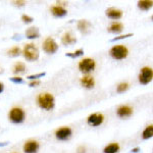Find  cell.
I'll return each mask as SVG.
<instances>
[{
	"instance_id": "cell-4",
	"label": "cell",
	"mask_w": 153,
	"mask_h": 153,
	"mask_svg": "<svg viewBox=\"0 0 153 153\" xmlns=\"http://www.w3.org/2000/svg\"><path fill=\"white\" fill-rule=\"evenodd\" d=\"M26 113H25L24 109H22L21 107H13L9 111V120L14 124H21L24 122Z\"/></svg>"
},
{
	"instance_id": "cell-34",
	"label": "cell",
	"mask_w": 153,
	"mask_h": 153,
	"mask_svg": "<svg viewBox=\"0 0 153 153\" xmlns=\"http://www.w3.org/2000/svg\"><path fill=\"white\" fill-rule=\"evenodd\" d=\"M138 150H139V148H135V149H133V151H134V152H138Z\"/></svg>"
},
{
	"instance_id": "cell-22",
	"label": "cell",
	"mask_w": 153,
	"mask_h": 153,
	"mask_svg": "<svg viewBox=\"0 0 153 153\" xmlns=\"http://www.w3.org/2000/svg\"><path fill=\"white\" fill-rule=\"evenodd\" d=\"M25 70H26V65H25V63L21 62V61H19V62H16V65L13 66V73L14 74H21V73H24Z\"/></svg>"
},
{
	"instance_id": "cell-29",
	"label": "cell",
	"mask_w": 153,
	"mask_h": 153,
	"mask_svg": "<svg viewBox=\"0 0 153 153\" xmlns=\"http://www.w3.org/2000/svg\"><path fill=\"white\" fill-rule=\"evenodd\" d=\"M41 82L39 80H34V81H32V82H30L29 86L30 87H37V86H39Z\"/></svg>"
},
{
	"instance_id": "cell-8",
	"label": "cell",
	"mask_w": 153,
	"mask_h": 153,
	"mask_svg": "<svg viewBox=\"0 0 153 153\" xmlns=\"http://www.w3.org/2000/svg\"><path fill=\"white\" fill-rule=\"evenodd\" d=\"M71 134H73V131H71V128L68 127H62L59 128L58 130H56L55 132V137L57 140H60V141H65V140L70 139L71 137Z\"/></svg>"
},
{
	"instance_id": "cell-31",
	"label": "cell",
	"mask_w": 153,
	"mask_h": 153,
	"mask_svg": "<svg viewBox=\"0 0 153 153\" xmlns=\"http://www.w3.org/2000/svg\"><path fill=\"white\" fill-rule=\"evenodd\" d=\"M13 3L16 4V5H18V6H23V5L26 4V2H25V1H14Z\"/></svg>"
},
{
	"instance_id": "cell-11",
	"label": "cell",
	"mask_w": 153,
	"mask_h": 153,
	"mask_svg": "<svg viewBox=\"0 0 153 153\" xmlns=\"http://www.w3.org/2000/svg\"><path fill=\"white\" fill-rule=\"evenodd\" d=\"M133 108L129 105H122L117 108V113L120 117H129L133 114Z\"/></svg>"
},
{
	"instance_id": "cell-16",
	"label": "cell",
	"mask_w": 153,
	"mask_h": 153,
	"mask_svg": "<svg viewBox=\"0 0 153 153\" xmlns=\"http://www.w3.org/2000/svg\"><path fill=\"white\" fill-rule=\"evenodd\" d=\"M51 12L54 16H58V18H61V16H65L66 14V9L63 8L62 6L60 5H55V6H52L50 8Z\"/></svg>"
},
{
	"instance_id": "cell-6",
	"label": "cell",
	"mask_w": 153,
	"mask_h": 153,
	"mask_svg": "<svg viewBox=\"0 0 153 153\" xmlns=\"http://www.w3.org/2000/svg\"><path fill=\"white\" fill-rule=\"evenodd\" d=\"M153 78V71L149 66H144L140 71L139 75V82L142 85H147L152 81Z\"/></svg>"
},
{
	"instance_id": "cell-15",
	"label": "cell",
	"mask_w": 153,
	"mask_h": 153,
	"mask_svg": "<svg viewBox=\"0 0 153 153\" xmlns=\"http://www.w3.org/2000/svg\"><path fill=\"white\" fill-rule=\"evenodd\" d=\"M61 42H62V44H65V45H71V44L76 43V38L71 33V32H68V33L63 34L62 38H61Z\"/></svg>"
},
{
	"instance_id": "cell-33",
	"label": "cell",
	"mask_w": 153,
	"mask_h": 153,
	"mask_svg": "<svg viewBox=\"0 0 153 153\" xmlns=\"http://www.w3.org/2000/svg\"><path fill=\"white\" fill-rule=\"evenodd\" d=\"M4 90V85L2 83H0V93H2Z\"/></svg>"
},
{
	"instance_id": "cell-2",
	"label": "cell",
	"mask_w": 153,
	"mask_h": 153,
	"mask_svg": "<svg viewBox=\"0 0 153 153\" xmlns=\"http://www.w3.org/2000/svg\"><path fill=\"white\" fill-rule=\"evenodd\" d=\"M23 54L25 58L30 61H35L39 58V50L37 48V46L33 43L26 44L24 46Z\"/></svg>"
},
{
	"instance_id": "cell-5",
	"label": "cell",
	"mask_w": 153,
	"mask_h": 153,
	"mask_svg": "<svg viewBox=\"0 0 153 153\" xmlns=\"http://www.w3.org/2000/svg\"><path fill=\"white\" fill-rule=\"evenodd\" d=\"M79 70L84 74H89L95 68L96 63L95 60L92 58H84L79 62Z\"/></svg>"
},
{
	"instance_id": "cell-27",
	"label": "cell",
	"mask_w": 153,
	"mask_h": 153,
	"mask_svg": "<svg viewBox=\"0 0 153 153\" xmlns=\"http://www.w3.org/2000/svg\"><path fill=\"white\" fill-rule=\"evenodd\" d=\"M46 75V73H40V74H37V75H32V76H29L28 79H31V80H36V79L40 78V76H44Z\"/></svg>"
},
{
	"instance_id": "cell-26",
	"label": "cell",
	"mask_w": 153,
	"mask_h": 153,
	"mask_svg": "<svg viewBox=\"0 0 153 153\" xmlns=\"http://www.w3.org/2000/svg\"><path fill=\"white\" fill-rule=\"evenodd\" d=\"M22 21H23L24 23L30 24V23H32V22H33V18L27 16V14H24V16H22Z\"/></svg>"
},
{
	"instance_id": "cell-3",
	"label": "cell",
	"mask_w": 153,
	"mask_h": 153,
	"mask_svg": "<svg viewBox=\"0 0 153 153\" xmlns=\"http://www.w3.org/2000/svg\"><path fill=\"white\" fill-rule=\"evenodd\" d=\"M110 56L112 58L117 59V60H122V59H125L129 55V49L126 47L123 44H120V45H115L110 49L109 51Z\"/></svg>"
},
{
	"instance_id": "cell-10",
	"label": "cell",
	"mask_w": 153,
	"mask_h": 153,
	"mask_svg": "<svg viewBox=\"0 0 153 153\" xmlns=\"http://www.w3.org/2000/svg\"><path fill=\"white\" fill-rule=\"evenodd\" d=\"M40 144L39 142L35 141V140H30L27 141L24 145V151L25 153H37V151L39 150Z\"/></svg>"
},
{
	"instance_id": "cell-18",
	"label": "cell",
	"mask_w": 153,
	"mask_h": 153,
	"mask_svg": "<svg viewBox=\"0 0 153 153\" xmlns=\"http://www.w3.org/2000/svg\"><path fill=\"white\" fill-rule=\"evenodd\" d=\"M120 145L118 143H110L103 149L104 153H117L120 151Z\"/></svg>"
},
{
	"instance_id": "cell-12",
	"label": "cell",
	"mask_w": 153,
	"mask_h": 153,
	"mask_svg": "<svg viewBox=\"0 0 153 153\" xmlns=\"http://www.w3.org/2000/svg\"><path fill=\"white\" fill-rule=\"evenodd\" d=\"M78 29L82 34H89L92 29V25L87 19H81L78 23Z\"/></svg>"
},
{
	"instance_id": "cell-30",
	"label": "cell",
	"mask_w": 153,
	"mask_h": 153,
	"mask_svg": "<svg viewBox=\"0 0 153 153\" xmlns=\"http://www.w3.org/2000/svg\"><path fill=\"white\" fill-rule=\"evenodd\" d=\"M131 36H133L132 34H127V35H122V36H120V37H117V38L112 39V41L120 40V39H125V38H128V37H131Z\"/></svg>"
},
{
	"instance_id": "cell-7",
	"label": "cell",
	"mask_w": 153,
	"mask_h": 153,
	"mask_svg": "<svg viewBox=\"0 0 153 153\" xmlns=\"http://www.w3.org/2000/svg\"><path fill=\"white\" fill-rule=\"evenodd\" d=\"M58 49V45L55 42L53 38L51 37H48V38L45 39V41L43 42V50L45 51L46 53L49 54H53L57 51Z\"/></svg>"
},
{
	"instance_id": "cell-9",
	"label": "cell",
	"mask_w": 153,
	"mask_h": 153,
	"mask_svg": "<svg viewBox=\"0 0 153 153\" xmlns=\"http://www.w3.org/2000/svg\"><path fill=\"white\" fill-rule=\"evenodd\" d=\"M103 122H104V115L102 113H92L87 117L88 125L92 126V127L100 126Z\"/></svg>"
},
{
	"instance_id": "cell-20",
	"label": "cell",
	"mask_w": 153,
	"mask_h": 153,
	"mask_svg": "<svg viewBox=\"0 0 153 153\" xmlns=\"http://www.w3.org/2000/svg\"><path fill=\"white\" fill-rule=\"evenodd\" d=\"M152 4L153 2L151 0H141V1L138 2V6L142 10H149L152 7Z\"/></svg>"
},
{
	"instance_id": "cell-28",
	"label": "cell",
	"mask_w": 153,
	"mask_h": 153,
	"mask_svg": "<svg viewBox=\"0 0 153 153\" xmlns=\"http://www.w3.org/2000/svg\"><path fill=\"white\" fill-rule=\"evenodd\" d=\"M10 80L14 83H23L24 82L23 78H21V76H13V78H10Z\"/></svg>"
},
{
	"instance_id": "cell-14",
	"label": "cell",
	"mask_w": 153,
	"mask_h": 153,
	"mask_svg": "<svg viewBox=\"0 0 153 153\" xmlns=\"http://www.w3.org/2000/svg\"><path fill=\"white\" fill-rule=\"evenodd\" d=\"M81 85L87 89H92L95 86V80L92 76L86 75L81 79Z\"/></svg>"
},
{
	"instance_id": "cell-23",
	"label": "cell",
	"mask_w": 153,
	"mask_h": 153,
	"mask_svg": "<svg viewBox=\"0 0 153 153\" xmlns=\"http://www.w3.org/2000/svg\"><path fill=\"white\" fill-rule=\"evenodd\" d=\"M7 53H8L9 56H12V57H16V56H19V54H21V49L18 46H14V47H12L11 49H9L8 51H7Z\"/></svg>"
},
{
	"instance_id": "cell-19",
	"label": "cell",
	"mask_w": 153,
	"mask_h": 153,
	"mask_svg": "<svg viewBox=\"0 0 153 153\" xmlns=\"http://www.w3.org/2000/svg\"><path fill=\"white\" fill-rule=\"evenodd\" d=\"M123 29H124V26H123V24H120V23H113V24H111V26L108 28V31H109L110 33L120 34V32L123 31Z\"/></svg>"
},
{
	"instance_id": "cell-1",
	"label": "cell",
	"mask_w": 153,
	"mask_h": 153,
	"mask_svg": "<svg viewBox=\"0 0 153 153\" xmlns=\"http://www.w3.org/2000/svg\"><path fill=\"white\" fill-rule=\"evenodd\" d=\"M37 102H38V105L41 108L45 110L53 109L54 105H55L54 96L50 93H42V94H40L37 97Z\"/></svg>"
},
{
	"instance_id": "cell-13",
	"label": "cell",
	"mask_w": 153,
	"mask_h": 153,
	"mask_svg": "<svg viewBox=\"0 0 153 153\" xmlns=\"http://www.w3.org/2000/svg\"><path fill=\"white\" fill-rule=\"evenodd\" d=\"M106 16L111 19H120L123 16V11L115 7H110L106 10Z\"/></svg>"
},
{
	"instance_id": "cell-24",
	"label": "cell",
	"mask_w": 153,
	"mask_h": 153,
	"mask_svg": "<svg viewBox=\"0 0 153 153\" xmlns=\"http://www.w3.org/2000/svg\"><path fill=\"white\" fill-rule=\"evenodd\" d=\"M129 88H130V85L128 83H120V85L117 87V93H124Z\"/></svg>"
},
{
	"instance_id": "cell-17",
	"label": "cell",
	"mask_w": 153,
	"mask_h": 153,
	"mask_svg": "<svg viewBox=\"0 0 153 153\" xmlns=\"http://www.w3.org/2000/svg\"><path fill=\"white\" fill-rule=\"evenodd\" d=\"M26 36L27 38L29 39H35L38 38L40 36V32H39V29L36 28V27H31L26 31Z\"/></svg>"
},
{
	"instance_id": "cell-35",
	"label": "cell",
	"mask_w": 153,
	"mask_h": 153,
	"mask_svg": "<svg viewBox=\"0 0 153 153\" xmlns=\"http://www.w3.org/2000/svg\"><path fill=\"white\" fill-rule=\"evenodd\" d=\"M3 68H0V74H2V73H3Z\"/></svg>"
},
{
	"instance_id": "cell-32",
	"label": "cell",
	"mask_w": 153,
	"mask_h": 153,
	"mask_svg": "<svg viewBox=\"0 0 153 153\" xmlns=\"http://www.w3.org/2000/svg\"><path fill=\"white\" fill-rule=\"evenodd\" d=\"M86 152V149L84 146H80L78 148V153H85Z\"/></svg>"
},
{
	"instance_id": "cell-21",
	"label": "cell",
	"mask_w": 153,
	"mask_h": 153,
	"mask_svg": "<svg viewBox=\"0 0 153 153\" xmlns=\"http://www.w3.org/2000/svg\"><path fill=\"white\" fill-rule=\"evenodd\" d=\"M153 136V126L152 125H149L146 127V129L143 131L142 133V138L144 140H147L149 138H151Z\"/></svg>"
},
{
	"instance_id": "cell-25",
	"label": "cell",
	"mask_w": 153,
	"mask_h": 153,
	"mask_svg": "<svg viewBox=\"0 0 153 153\" xmlns=\"http://www.w3.org/2000/svg\"><path fill=\"white\" fill-rule=\"evenodd\" d=\"M83 53H84L83 49H78V50H76L75 52L66 53V56H70V57H71V58H76V57H78V56H81Z\"/></svg>"
}]
</instances>
